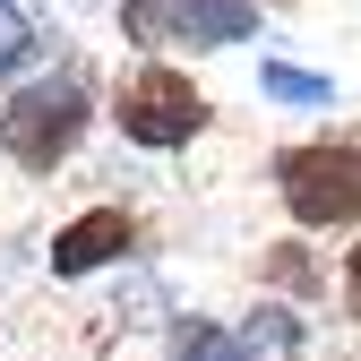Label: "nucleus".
I'll return each mask as SVG.
<instances>
[{"label": "nucleus", "mask_w": 361, "mask_h": 361, "mask_svg": "<svg viewBox=\"0 0 361 361\" xmlns=\"http://www.w3.org/2000/svg\"><path fill=\"white\" fill-rule=\"evenodd\" d=\"M258 86H267L276 104H327V95H336L327 78H310V69H293V61H258Z\"/></svg>", "instance_id": "423d86ee"}, {"label": "nucleus", "mask_w": 361, "mask_h": 361, "mask_svg": "<svg viewBox=\"0 0 361 361\" xmlns=\"http://www.w3.org/2000/svg\"><path fill=\"white\" fill-rule=\"evenodd\" d=\"M35 52H43V35L26 26V9H18V0H0V78H18Z\"/></svg>", "instance_id": "0eeeda50"}, {"label": "nucleus", "mask_w": 361, "mask_h": 361, "mask_svg": "<svg viewBox=\"0 0 361 361\" xmlns=\"http://www.w3.org/2000/svg\"><path fill=\"white\" fill-rule=\"evenodd\" d=\"M276 198L301 233H353L361 224V147L353 138H310V147H284L276 164Z\"/></svg>", "instance_id": "7ed1b4c3"}, {"label": "nucleus", "mask_w": 361, "mask_h": 361, "mask_svg": "<svg viewBox=\"0 0 361 361\" xmlns=\"http://www.w3.org/2000/svg\"><path fill=\"white\" fill-rule=\"evenodd\" d=\"M258 9H293V0H258Z\"/></svg>", "instance_id": "1a4fd4ad"}, {"label": "nucleus", "mask_w": 361, "mask_h": 361, "mask_svg": "<svg viewBox=\"0 0 361 361\" xmlns=\"http://www.w3.org/2000/svg\"><path fill=\"white\" fill-rule=\"evenodd\" d=\"M112 121H121L129 147H147V155H180V147H198L207 129H215V104H207V86H198L190 69H172V61H138V69L112 78Z\"/></svg>", "instance_id": "f03ea898"}, {"label": "nucleus", "mask_w": 361, "mask_h": 361, "mask_svg": "<svg viewBox=\"0 0 361 361\" xmlns=\"http://www.w3.org/2000/svg\"><path fill=\"white\" fill-rule=\"evenodd\" d=\"M129 250H138V215L129 207H86L52 233V276H95V267H112Z\"/></svg>", "instance_id": "39448f33"}, {"label": "nucleus", "mask_w": 361, "mask_h": 361, "mask_svg": "<svg viewBox=\"0 0 361 361\" xmlns=\"http://www.w3.org/2000/svg\"><path fill=\"white\" fill-rule=\"evenodd\" d=\"M344 319L361 327V250H344Z\"/></svg>", "instance_id": "6e6552de"}, {"label": "nucleus", "mask_w": 361, "mask_h": 361, "mask_svg": "<svg viewBox=\"0 0 361 361\" xmlns=\"http://www.w3.org/2000/svg\"><path fill=\"white\" fill-rule=\"evenodd\" d=\"M95 129V95H86V69H35L18 86H0V155L18 172H61L78 155V138Z\"/></svg>", "instance_id": "f257e3e1"}, {"label": "nucleus", "mask_w": 361, "mask_h": 361, "mask_svg": "<svg viewBox=\"0 0 361 361\" xmlns=\"http://www.w3.org/2000/svg\"><path fill=\"white\" fill-rule=\"evenodd\" d=\"M121 35L138 52H233L258 35V0H121Z\"/></svg>", "instance_id": "20e7f679"}]
</instances>
